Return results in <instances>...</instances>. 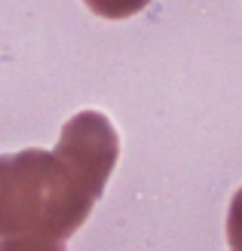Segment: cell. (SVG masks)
<instances>
[{
	"mask_svg": "<svg viewBox=\"0 0 242 251\" xmlns=\"http://www.w3.org/2000/svg\"><path fill=\"white\" fill-rule=\"evenodd\" d=\"M117 156L120 138L98 110L71 117L55 150L0 156V239H71L105 193Z\"/></svg>",
	"mask_w": 242,
	"mask_h": 251,
	"instance_id": "6da1fadb",
	"label": "cell"
},
{
	"mask_svg": "<svg viewBox=\"0 0 242 251\" xmlns=\"http://www.w3.org/2000/svg\"><path fill=\"white\" fill-rule=\"evenodd\" d=\"M86 6L101 19H129L150 6V0H86Z\"/></svg>",
	"mask_w": 242,
	"mask_h": 251,
	"instance_id": "7a4b0ae2",
	"label": "cell"
},
{
	"mask_svg": "<svg viewBox=\"0 0 242 251\" xmlns=\"http://www.w3.org/2000/svg\"><path fill=\"white\" fill-rule=\"evenodd\" d=\"M0 251H65V245L37 236H16V239H0Z\"/></svg>",
	"mask_w": 242,
	"mask_h": 251,
	"instance_id": "3957f363",
	"label": "cell"
},
{
	"mask_svg": "<svg viewBox=\"0 0 242 251\" xmlns=\"http://www.w3.org/2000/svg\"><path fill=\"white\" fill-rule=\"evenodd\" d=\"M227 242L233 251H242V190H236L230 202V215H227Z\"/></svg>",
	"mask_w": 242,
	"mask_h": 251,
	"instance_id": "277c9868",
	"label": "cell"
}]
</instances>
